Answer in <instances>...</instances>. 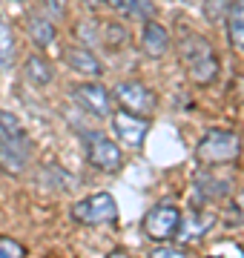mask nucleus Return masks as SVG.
I'll return each mask as SVG.
<instances>
[{
	"label": "nucleus",
	"instance_id": "1",
	"mask_svg": "<svg viewBox=\"0 0 244 258\" xmlns=\"http://www.w3.org/2000/svg\"><path fill=\"white\" fill-rule=\"evenodd\" d=\"M32 164V141L15 112L0 109V169L20 178Z\"/></svg>",
	"mask_w": 244,
	"mask_h": 258
},
{
	"label": "nucleus",
	"instance_id": "2",
	"mask_svg": "<svg viewBox=\"0 0 244 258\" xmlns=\"http://www.w3.org/2000/svg\"><path fill=\"white\" fill-rule=\"evenodd\" d=\"M178 52H181V60L187 66L190 78L198 86H210L218 78V55H216V49H213V43L204 40L201 35L187 32V35L181 37Z\"/></svg>",
	"mask_w": 244,
	"mask_h": 258
},
{
	"label": "nucleus",
	"instance_id": "3",
	"mask_svg": "<svg viewBox=\"0 0 244 258\" xmlns=\"http://www.w3.org/2000/svg\"><path fill=\"white\" fill-rule=\"evenodd\" d=\"M241 155V138L230 129H207L196 147V158L204 166H224L238 161Z\"/></svg>",
	"mask_w": 244,
	"mask_h": 258
},
{
	"label": "nucleus",
	"instance_id": "4",
	"mask_svg": "<svg viewBox=\"0 0 244 258\" xmlns=\"http://www.w3.org/2000/svg\"><path fill=\"white\" fill-rule=\"evenodd\" d=\"M81 138H84L86 158H89V164H92L95 169H101V172H121L124 169V149L118 147V141H112L106 132L89 129Z\"/></svg>",
	"mask_w": 244,
	"mask_h": 258
},
{
	"label": "nucleus",
	"instance_id": "5",
	"mask_svg": "<svg viewBox=\"0 0 244 258\" xmlns=\"http://www.w3.org/2000/svg\"><path fill=\"white\" fill-rule=\"evenodd\" d=\"M72 218L84 227H103L118 218V201L112 192H92L72 207Z\"/></svg>",
	"mask_w": 244,
	"mask_h": 258
},
{
	"label": "nucleus",
	"instance_id": "6",
	"mask_svg": "<svg viewBox=\"0 0 244 258\" xmlns=\"http://www.w3.org/2000/svg\"><path fill=\"white\" fill-rule=\"evenodd\" d=\"M178 224H181V210L175 204H155L144 215L141 232L150 241H155V244H161V241H175Z\"/></svg>",
	"mask_w": 244,
	"mask_h": 258
},
{
	"label": "nucleus",
	"instance_id": "7",
	"mask_svg": "<svg viewBox=\"0 0 244 258\" xmlns=\"http://www.w3.org/2000/svg\"><path fill=\"white\" fill-rule=\"evenodd\" d=\"M106 118L112 123V132H115L118 141H124V144L132 147V149L144 147V141H147L150 126H152V120L147 118V115H135V112H127V109H118V112L112 109Z\"/></svg>",
	"mask_w": 244,
	"mask_h": 258
},
{
	"label": "nucleus",
	"instance_id": "8",
	"mask_svg": "<svg viewBox=\"0 0 244 258\" xmlns=\"http://www.w3.org/2000/svg\"><path fill=\"white\" fill-rule=\"evenodd\" d=\"M72 101L92 118H106L112 112V92L101 86L98 81H84V83H75L72 86Z\"/></svg>",
	"mask_w": 244,
	"mask_h": 258
},
{
	"label": "nucleus",
	"instance_id": "9",
	"mask_svg": "<svg viewBox=\"0 0 244 258\" xmlns=\"http://www.w3.org/2000/svg\"><path fill=\"white\" fill-rule=\"evenodd\" d=\"M112 98L121 103V109L135 112V115H147V118H150L152 112H155V106H158L155 95H152V89H150V86H144V83H138V81H121V83H115Z\"/></svg>",
	"mask_w": 244,
	"mask_h": 258
},
{
	"label": "nucleus",
	"instance_id": "10",
	"mask_svg": "<svg viewBox=\"0 0 244 258\" xmlns=\"http://www.w3.org/2000/svg\"><path fill=\"white\" fill-rule=\"evenodd\" d=\"M64 63L72 69V72H81V75H86V78H101L103 75V66H101V60L95 57V52L89 46H69V49H64Z\"/></svg>",
	"mask_w": 244,
	"mask_h": 258
},
{
	"label": "nucleus",
	"instance_id": "11",
	"mask_svg": "<svg viewBox=\"0 0 244 258\" xmlns=\"http://www.w3.org/2000/svg\"><path fill=\"white\" fill-rule=\"evenodd\" d=\"M141 49L147 52L150 57H164L169 52V32L161 26L155 18L144 20V29H141Z\"/></svg>",
	"mask_w": 244,
	"mask_h": 258
},
{
	"label": "nucleus",
	"instance_id": "12",
	"mask_svg": "<svg viewBox=\"0 0 244 258\" xmlns=\"http://www.w3.org/2000/svg\"><path fill=\"white\" fill-rule=\"evenodd\" d=\"M109 9H115L118 15H124L127 20H135V23H144V20L155 18V3L152 0H101Z\"/></svg>",
	"mask_w": 244,
	"mask_h": 258
},
{
	"label": "nucleus",
	"instance_id": "13",
	"mask_svg": "<svg viewBox=\"0 0 244 258\" xmlns=\"http://www.w3.org/2000/svg\"><path fill=\"white\" fill-rule=\"evenodd\" d=\"M23 78H26L32 86L43 89V86H49V83L55 81V66L49 63L43 55H29L26 63H23Z\"/></svg>",
	"mask_w": 244,
	"mask_h": 258
},
{
	"label": "nucleus",
	"instance_id": "14",
	"mask_svg": "<svg viewBox=\"0 0 244 258\" xmlns=\"http://www.w3.org/2000/svg\"><path fill=\"white\" fill-rule=\"evenodd\" d=\"M210 227H213V215H204V212H190V215H184V212H181V224H178V235H175V241L204 238Z\"/></svg>",
	"mask_w": 244,
	"mask_h": 258
},
{
	"label": "nucleus",
	"instance_id": "15",
	"mask_svg": "<svg viewBox=\"0 0 244 258\" xmlns=\"http://www.w3.org/2000/svg\"><path fill=\"white\" fill-rule=\"evenodd\" d=\"M26 32H29V37H32V43L40 46V49H46V46L55 43V23L49 18H43L40 12H32L26 18Z\"/></svg>",
	"mask_w": 244,
	"mask_h": 258
},
{
	"label": "nucleus",
	"instance_id": "16",
	"mask_svg": "<svg viewBox=\"0 0 244 258\" xmlns=\"http://www.w3.org/2000/svg\"><path fill=\"white\" fill-rule=\"evenodd\" d=\"M227 37L233 49L244 52V0H233L227 12Z\"/></svg>",
	"mask_w": 244,
	"mask_h": 258
},
{
	"label": "nucleus",
	"instance_id": "17",
	"mask_svg": "<svg viewBox=\"0 0 244 258\" xmlns=\"http://www.w3.org/2000/svg\"><path fill=\"white\" fill-rule=\"evenodd\" d=\"M196 192L204 198V201H218V198H224V195H230V184L227 181H218V178L213 175H198L196 178Z\"/></svg>",
	"mask_w": 244,
	"mask_h": 258
},
{
	"label": "nucleus",
	"instance_id": "18",
	"mask_svg": "<svg viewBox=\"0 0 244 258\" xmlns=\"http://www.w3.org/2000/svg\"><path fill=\"white\" fill-rule=\"evenodd\" d=\"M15 35H12V26L0 18V72H6L12 63H15Z\"/></svg>",
	"mask_w": 244,
	"mask_h": 258
},
{
	"label": "nucleus",
	"instance_id": "19",
	"mask_svg": "<svg viewBox=\"0 0 244 258\" xmlns=\"http://www.w3.org/2000/svg\"><path fill=\"white\" fill-rule=\"evenodd\" d=\"M152 255L155 258H184L187 255V247H178L175 241H161V244H155Z\"/></svg>",
	"mask_w": 244,
	"mask_h": 258
},
{
	"label": "nucleus",
	"instance_id": "20",
	"mask_svg": "<svg viewBox=\"0 0 244 258\" xmlns=\"http://www.w3.org/2000/svg\"><path fill=\"white\" fill-rule=\"evenodd\" d=\"M26 255V247L18 244L15 238H6V235H0V258H23Z\"/></svg>",
	"mask_w": 244,
	"mask_h": 258
},
{
	"label": "nucleus",
	"instance_id": "21",
	"mask_svg": "<svg viewBox=\"0 0 244 258\" xmlns=\"http://www.w3.org/2000/svg\"><path fill=\"white\" fill-rule=\"evenodd\" d=\"M46 6L52 15H64V0H46Z\"/></svg>",
	"mask_w": 244,
	"mask_h": 258
},
{
	"label": "nucleus",
	"instance_id": "22",
	"mask_svg": "<svg viewBox=\"0 0 244 258\" xmlns=\"http://www.w3.org/2000/svg\"><path fill=\"white\" fill-rule=\"evenodd\" d=\"M86 6H101V0H84Z\"/></svg>",
	"mask_w": 244,
	"mask_h": 258
},
{
	"label": "nucleus",
	"instance_id": "23",
	"mask_svg": "<svg viewBox=\"0 0 244 258\" xmlns=\"http://www.w3.org/2000/svg\"><path fill=\"white\" fill-rule=\"evenodd\" d=\"M15 3H26V0H15Z\"/></svg>",
	"mask_w": 244,
	"mask_h": 258
},
{
	"label": "nucleus",
	"instance_id": "24",
	"mask_svg": "<svg viewBox=\"0 0 244 258\" xmlns=\"http://www.w3.org/2000/svg\"><path fill=\"white\" fill-rule=\"evenodd\" d=\"M187 3H198V0H187Z\"/></svg>",
	"mask_w": 244,
	"mask_h": 258
}]
</instances>
